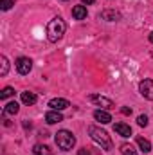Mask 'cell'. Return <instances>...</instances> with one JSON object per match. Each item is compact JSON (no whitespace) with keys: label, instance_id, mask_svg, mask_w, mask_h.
<instances>
[{"label":"cell","instance_id":"7402d4cb","mask_svg":"<svg viewBox=\"0 0 153 155\" xmlns=\"http://www.w3.org/2000/svg\"><path fill=\"white\" fill-rule=\"evenodd\" d=\"M77 155H90V152H88L86 148H81V150L77 152Z\"/></svg>","mask_w":153,"mask_h":155},{"label":"cell","instance_id":"ba28073f","mask_svg":"<svg viewBox=\"0 0 153 155\" xmlns=\"http://www.w3.org/2000/svg\"><path fill=\"white\" fill-rule=\"evenodd\" d=\"M45 121H47L49 124H56V123L63 121V116L60 114V110H49V112L45 114Z\"/></svg>","mask_w":153,"mask_h":155},{"label":"cell","instance_id":"9a60e30c","mask_svg":"<svg viewBox=\"0 0 153 155\" xmlns=\"http://www.w3.org/2000/svg\"><path fill=\"white\" fill-rule=\"evenodd\" d=\"M33 153L34 155H50V148L45 146V144H34Z\"/></svg>","mask_w":153,"mask_h":155},{"label":"cell","instance_id":"6da1fadb","mask_svg":"<svg viewBox=\"0 0 153 155\" xmlns=\"http://www.w3.org/2000/svg\"><path fill=\"white\" fill-rule=\"evenodd\" d=\"M88 135H90L92 141L97 143L103 150H112L114 143H112L110 135H108L105 130H101V128H97V126H88Z\"/></svg>","mask_w":153,"mask_h":155},{"label":"cell","instance_id":"7c38bea8","mask_svg":"<svg viewBox=\"0 0 153 155\" xmlns=\"http://www.w3.org/2000/svg\"><path fill=\"white\" fill-rule=\"evenodd\" d=\"M101 16L105 18V20H108V22H117L119 18H121V15L114 11V9H105L103 13H101Z\"/></svg>","mask_w":153,"mask_h":155},{"label":"cell","instance_id":"52a82bcc","mask_svg":"<svg viewBox=\"0 0 153 155\" xmlns=\"http://www.w3.org/2000/svg\"><path fill=\"white\" fill-rule=\"evenodd\" d=\"M49 107H50L52 110H65V108L70 107V103H69L67 99H63V97H54V99H50Z\"/></svg>","mask_w":153,"mask_h":155},{"label":"cell","instance_id":"44dd1931","mask_svg":"<svg viewBox=\"0 0 153 155\" xmlns=\"http://www.w3.org/2000/svg\"><path fill=\"white\" fill-rule=\"evenodd\" d=\"M137 123H139V126H148V117L146 116H139L137 117Z\"/></svg>","mask_w":153,"mask_h":155},{"label":"cell","instance_id":"9c48e42d","mask_svg":"<svg viewBox=\"0 0 153 155\" xmlns=\"http://www.w3.org/2000/svg\"><path fill=\"white\" fill-rule=\"evenodd\" d=\"M114 130L121 135V137H130V135H132V128H130L128 124H124V123H115Z\"/></svg>","mask_w":153,"mask_h":155},{"label":"cell","instance_id":"8992f818","mask_svg":"<svg viewBox=\"0 0 153 155\" xmlns=\"http://www.w3.org/2000/svg\"><path fill=\"white\" fill-rule=\"evenodd\" d=\"M31 69H33V61L29 58H18L16 60V71L20 74H29Z\"/></svg>","mask_w":153,"mask_h":155},{"label":"cell","instance_id":"5b68a950","mask_svg":"<svg viewBox=\"0 0 153 155\" xmlns=\"http://www.w3.org/2000/svg\"><path fill=\"white\" fill-rule=\"evenodd\" d=\"M88 101H92V103H96L97 107H103V108H112L114 107V101L112 99H108L105 96H97V94L88 96Z\"/></svg>","mask_w":153,"mask_h":155},{"label":"cell","instance_id":"5bb4252c","mask_svg":"<svg viewBox=\"0 0 153 155\" xmlns=\"http://www.w3.org/2000/svg\"><path fill=\"white\" fill-rule=\"evenodd\" d=\"M22 103L24 105H34L36 103V94L34 92H22Z\"/></svg>","mask_w":153,"mask_h":155},{"label":"cell","instance_id":"ac0fdd59","mask_svg":"<svg viewBox=\"0 0 153 155\" xmlns=\"http://www.w3.org/2000/svg\"><path fill=\"white\" fill-rule=\"evenodd\" d=\"M0 61H2L0 76H5V74H7V71H9V63H7V58H5V56H2V58H0Z\"/></svg>","mask_w":153,"mask_h":155},{"label":"cell","instance_id":"2e32d148","mask_svg":"<svg viewBox=\"0 0 153 155\" xmlns=\"http://www.w3.org/2000/svg\"><path fill=\"white\" fill-rule=\"evenodd\" d=\"M137 144H139V148H141L144 153H148V152L151 150V144H150V141H148V139H144V137H137Z\"/></svg>","mask_w":153,"mask_h":155},{"label":"cell","instance_id":"e0dca14e","mask_svg":"<svg viewBox=\"0 0 153 155\" xmlns=\"http://www.w3.org/2000/svg\"><path fill=\"white\" fill-rule=\"evenodd\" d=\"M121 153L122 155H137V152L133 150L132 144H126V143H124V144H121Z\"/></svg>","mask_w":153,"mask_h":155},{"label":"cell","instance_id":"30bf717a","mask_svg":"<svg viewBox=\"0 0 153 155\" xmlns=\"http://www.w3.org/2000/svg\"><path fill=\"white\" fill-rule=\"evenodd\" d=\"M94 119L99 121L101 124H108V123L112 121V116H110L108 112H105V110H96V112H94Z\"/></svg>","mask_w":153,"mask_h":155},{"label":"cell","instance_id":"d4e9b609","mask_svg":"<svg viewBox=\"0 0 153 155\" xmlns=\"http://www.w3.org/2000/svg\"><path fill=\"white\" fill-rule=\"evenodd\" d=\"M150 41L153 43V33H150Z\"/></svg>","mask_w":153,"mask_h":155},{"label":"cell","instance_id":"cb8c5ba5","mask_svg":"<svg viewBox=\"0 0 153 155\" xmlns=\"http://www.w3.org/2000/svg\"><path fill=\"white\" fill-rule=\"evenodd\" d=\"M81 2H83V4H94L96 0H81Z\"/></svg>","mask_w":153,"mask_h":155},{"label":"cell","instance_id":"3957f363","mask_svg":"<svg viewBox=\"0 0 153 155\" xmlns=\"http://www.w3.org/2000/svg\"><path fill=\"white\" fill-rule=\"evenodd\" d=\"M56 144H58V148L60 150H63V152H69V150H72V146L76 144V137L72 135V132H69V130H60L58 134H56Z\"/></svg>","mask_w":153,"mask_h":155},{"label":"cell","instance_id":"d6986e66","mask_svg":"<svg viewBox=\"0 0 153 155\" xmlns=\"http://www.w3.org/2000/svg\"><path fill=\"white\" fill-rule=\"evenodd\" d=\"M13 94H15V90H13L11 87H5V88L0 92V99H7V97H11Z\"/></svg>","mask_w":153,"mask_h":155},{"label":"cell","instance_id":"277c9868","mask_svg":"<svg viewBox=\"0 0 153 155\" xmlns=\"http://www.w3.org/2000/svg\"><path fill=\"white\" fill-rule=\"evenodd\" d=\"M139 92L142 94V97L153 101V79H144L139 83Z\"/></svg>","mask_w":153,"mask_h":155},{"label":"cell","instance_id":"8fae6325","mask_svg":"<svg viewBox=\"0 0 153 155\" xmlns=\"http://www.w3.org/2000/svg\"><path fill=\"white\" fill-rule=\"evenodd\" d=\"M86 7L85 5H74L72 7V16L76 18V20H85L86 18Z\"/></svg>","mask_w":153,"mask_h":155},{"label":"cell","instance_id":"603a6c76","mask_svg":"<svg viewBox=\"0 0 153 155\" xmlns=\"http://www.w3.org/2000/svg\"><path fill=\"white\" fill-rule=\"evenodd\" d=\"M121 112H122L124 116H130V114H132V108H126V107H124V108H122Z\"/></svg>","mask_w":153,"mask_h":155},{"label":"cell","instance_id":"4fadbf2b","mask_svg":"<svg viewBox=\"0 0 153 155\" xmlns=\"http://www.w3.org/2000/svg\"><path fill=\"white\" fill-rule=\"evenodd\" d=\"M18 110H20V107H18L16 101H11V103H7L4 107V114L5 116H15V114H18Z\"/></svg>","mask_w":153,"mask_h":155},{"label":"cell","instance_id":"7a4b0ae2","mask_svg":"<svg viewBox=\"0 0 153 155\" xmlns=\"http://www.w3.org/2000/svg\"><path fill=\"white\" fill-rule=\"evenodd\" d=\"M65 29H67L65 22L60 16H56V18H52L47 24V38L50 40V41H58V40H61V36L65 35Z\"/></svg>","mask_w":153,"mask_h":155},{"label":"cell","instance_id":"ffe728a7","mask_svg":"<svg viewBox=\"0 0 153 155\" xmlns=\"http://www.w3.org/2000/svg\"><path fill=\"white\" fill-rule=\"evenodd\" d=\"M13 5H15L13 0H0V9H2V11H9Z\"/></svg>","mask_w":153,"mask_h":155}]
</instances>
